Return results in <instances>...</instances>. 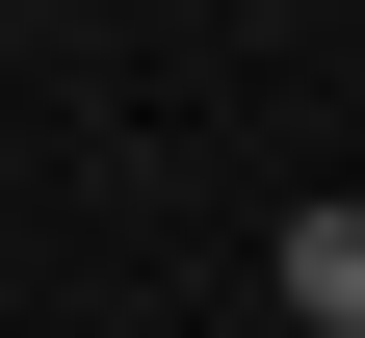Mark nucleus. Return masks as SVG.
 Masks as SVG:
<instances>
[{"mask_svg": "<svg viewBox=\"0 0 365 338\" xmlns=\"http://www.w3.org/2000/svg\"><path fill=\"white\" fill-rule=\"evenodd\" d=\"M261 286H287L313 338H365V182H339V208H287V260H261Z\"/></svg>", "mask_w": 365, "mask_h": 338, "instance_id": "obj_1", "label": "nucleus"}]
</instances>
